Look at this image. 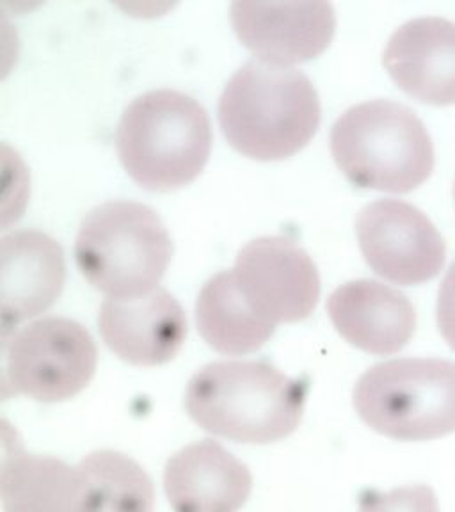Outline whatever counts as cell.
Listing matches in <instances>:
<instances>
[{"label": "cell", "instance_id": "obj_1", "mask_svg": "<svg viewBox=\"0 0 455 512\" xmlns=\"http://www.w3.org/2000/svg\"><path fill=\"white\" fill-rule=\"evenodd\" d=\"M226 141L249 159L283 160L301 152L320 125L312 80L296 68L253 59L235 72L219 98Z\"/></svg>", "mask_w": 455, "mask_h": 512}, {"label": "cell", "instance_id": "obj_2", "mask_svg": "<svg viewBox=\"0 0 455 512\" xmlns=\"http://www.w3.org/2000/svg\"><path fill=\"white\" fill-rule=\"evenodd\" d=\"M304 402V384L264 361L210 363L185 392V409L203 431L253 445L296 432Z\"/></svg>", "mask_w": 455, "mask_h": 512}, {"label": "cell", "instance_id": "obj_3", "mask_svg": "<svg viewBox=\"0 0 455 512\" xmlns=\"http://www.w3.org/2000/svg\"><path fill=\"white\" fill-rule=\"evenodd\" d=\"M210 148L205 107L175 89L137 96L116 130L121 166L146 191H175L194 182L207 166Z\"/></svg>", "mask_w": 455, "mask_h": 512}, {"label": "cell", "instance_id": "obj_4", "mask_svg": "<svg viewBox=\"0 0 455 512\" xmlns=\"http://www.w3.org/2000/svg\"><path fill=\"white\" fill-rule=\"evenodd\" d=\"M331 155L351 184L393 194L415 191L434 169L424 121L406 105L381 98L354 105L336 120Z\"/></svg>", "mask_w": 455, "mask_h": 512}, {"label": "cell", "instance_id": "obj_5", "mask_svg": "<svg viewBox=\"0 0 455 512\" xmlns=\"http://www.w3.org/2000/svg\"><path fill=\"white\" fill-rule=\"evenodd\" d=\"M173 242L157 212L137 201H107L84 217L75 260L91 287L109 297L143 296L168 271Z\"/></svg>", "mask_w": 455, "mask_h": 512}, {"label": "cell", "instance_id": "obj_6", "mask_svg": "<svg viewBox=\"0 0 455 512\" xmlns=\"http://www.w3.org/2000/svg\"><path fill=\"white\" fill-rule=\"evenodd\" d=\"M352 402L361 420L386 438L438 440L455 432V361H384L358 379Z\"/></svg>", "mask_w": 455, "mask_h": 512}, {"label": "cell", "instance_id": "obj_7", "mask_svg": "<svg viewBox=\"0 0 455 512\" xmlns=\"http://www.w3.org/2000/svg\"><path fill=\"white\" fill-rule=\"evenodd\" d=\"M96 360L88 329L77 320L47 317L4 344V384L38 402H63L88 386Z\"/></svg>", "mask_w": 455, "mask_h": 512}, {"label": "cell", "instance_id": "obj_8", "mask_svg": "<svg viewBox=\"0 0 455 512\" xmlns=\"http://www.w3.org/2000/svg\"><path fill=\"white\" fill-rule=\"evenodd\" d=\"M361 255L384 280L415 287L434 280L447 248L438 228L420 208L402 200H377L356 219Z\"/></svg>", "mask_w": 455, "mask_h": 512}, {"label": "cell", "instance_id": "obj_9", "mask_svg": "<svg viewBox=\"0 0 455 512\" xmlns=\"http://www.w3.org/2000/svg\"><path fill=\"white\" fill-rule=\"evenodd\" d=\"M233 276L249 308L274 326L308 319L319 303L317 265L285 237L251 240L237 255Z\"/></svg>", "mask_w": 455, "mask_h": 512}, {"label": "cell", "instance_id": "obj_10", "mask_svg": "<svg viewBox=\"0 0 455 512\" xmlns=\"http://www.w3.org/2000/svg\"><path fill=\"white\" fill-rule=\"evenodd\" d=\"M233 31L244 47L267 63H306L320 56L335 36V9L328 2L260 4L233 2Z\"/></svg>", "mask_w": 455, "mask_h": 512}, {"label": "cell", "instance_id": "obj_11", "mask_svg": "<svg viewBox=\"0 0 455 512\" xmlns=\"http://www.w3.org/2000/svg\"><path fill=\"white\" fill-rule=\"evenodd\" d=\"M105 345L136 367L173 360L187 338L184 308L164 288L134 297H107L98 313Z\"/></svg>", "mask_w": 455, "mask_h": 512}, {"label": "cell", "instance_id": "obj_12", "mask_svg": "<svg viewBox=\"0 0 455 512\" xmlns=\"http://www.w3.org/2000/svg\"><path fill=\"white\" fill-rule=\"evenodd\" d=\"M384 68L422 104H455V24L438 16L409 20L384 48Z\"/></svg>", "mask_w": 455, "mask_h": 512}, {"label": "cell", "instance_id": "obj_13", "mask_svg": "<svg viewBox=\"0 0 455 512\" xmlns=\"http://www.w3.org/2000/svg\"><path fill=\"white\" fill-rule=\"evenodd\" d=\"M2 335L24 320L47 312L66 280L63 248L47 233L18 230L0 240Z\"/></svg>", "mask_w": 455, "mask_h": 512}, {"label": "cell", "instance_id": "obj_14", "mask_svg": "<svg viewBox=\"0 0 455 512\" xmlns=\"http://www.w3.org/2000/svg\"><path fill=\"white\" fill-rule=\"evenodd\" d=\"M328 313L342 338L376 356L402 351L416 331V310L408 296L379 281H349L336 288Z\"/></svg>", "mask_w": 455, "mask_h": 512}, {"label": "cell", "instance_id": "obj_15", "mask_svg": "<svg viewBox=\"0 0 455 512\" xmlns=\"http://www.w3.org/2000/svg\"><path fill=\"white\" fill-rule=\"evenodd\" d=\"M251 488L248 466L214 440L182 448L164 470V489L175 512H239Z\"/></svg>", "mask_w": 455, "mask_h": 512}, {"label": "cell", "instance_id": "obj_16", "mask_svg": "<svg viewBox=\"0 0 455 512\" xmlns=\"http://www.w3.org/2000/svg\"><path fill=\"white\" fill-rule=\"evenodd\" d=\"M0 498L4 512H88L86 480L79 466L16 447L2 459Z\"/></svg>", "mask_w": 455, "mask_h": 512}, {"label": "cell", "instance_id": "obj_17", "mask_svg": "<svg viewBox=\"0 0 455 512\" xmlns=\"http://www.w3.org/2000/svg\"><path fill=\"white\" fill-rule=\"evenodd\" d=\"M196 324L203 340L226 356L258 351L276 331L274 324L249 308L233 271L219 272L201 288Z\"/></svg>", "mask_w": 455, "mask_h": 512}, {"label": "cell", "instance_id": "obj_18", "mask_svg": "<svg viewBox=\"0 0 455 512\" xmlns=\"http://www.w3.org/2000/svg\"><path fill=\"white\" fill-rule=\"evenodd\" d=\"M86 480L88 512H153L155 488L150 475L132 457L98 450L79 464Z\"/></svg>", "mask_w": 455, "mask_h": 512}, {"label": "cell", "instance_id": "obj_19", "mask_svg": "<svg viewBox=\"0 0 455 512\" xmlns=\"http://www.w3.org/2000/svg\"><path fill=\"white\" fill-rule=\"evenodd\" d=\"M360 512H440L431 486H404L388 493L367 491L361 495Z\"/></svg>", "mask_w": 455, "mask_h": 512}, {"label": "cell", "instance_id": "obj_20", "mask_svg": "<svg viewBox=\"0 0 455 512\" xmlns=\"http://www.w3.org/2000/svg\"><path fill=\"white\" fill-rule=\"evenodd\" d=\"M436 319L443 340L455 352V262L450 265L441 283Z\"/></svg>", "mask_w": 455, "mask_h": 512}, {"label": "cell", "instance_id": "obj_21", "mask_svg": "<svg viewBox=\"0 0 455 512\" xmlns=\"http://www.w3.org/2000/svg\"><path fill=\"white\" fill-rule=\"evenodd\" d=\"M454 194H455V189H454Z\"/></svg>", "mask_w": 455, "mask_h": 512}]
</instances>
